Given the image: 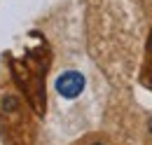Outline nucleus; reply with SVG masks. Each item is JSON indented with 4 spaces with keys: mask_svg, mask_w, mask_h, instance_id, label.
I'll list each match as a JSON object with an SVG mask.
<instances>
[{
    "mask_svg": "<svg viewBox=\"0 0 152 145\" xmlns=\"http://www.w3.org/2000/svg\"><path fill=\"white\" fill-rule=\"evenodd\" d=\"M150 54H148V70H145V80H148V84L152 87V40H150V49H148Z\"/></svg>",
    "mask_w": 152,
    "mask_h": 145,
    "instance_id": "nucleus-4",
    "label": "nucleus"
},
{
    "mask_svg": "<svg viewBox=\"0 0 152 145\" xmlns=\"http://www.w3.org/2000/svg\"><path fill=\"white\" fill-rule=\"evenodd\" d=\"M84 84H87V80H84L82 72L66 70L56 77V94L61 98H66V101H73L84 91Z\"/></svg>",
    "mask_w": 152,
    "mask_h": 145,
    "instance_id": "nucleus-2",
    "label": "nucleus"
},
{
    "mask_svg": "<svg viewBox=\"0 0 152 145\" xmlns=\"http://www.w3.org/2000/svg\"><path fill=\"white\" fill-rule=\"evenodd\" d=\"M14 80L21 84V89L26 91V96L31 98V103L38 110L45 105V72H47V59H42L40 49L26 52L21 61H14L12 66Z\"/></svg>",
    "mask_w": 152,
    "mask_h": 145,
    "instance_id": "nucleus-1",
    "label": "nucleus"
},
{
    "mask_svg": "<svg viewBox=\"0 0 152 145\" xmlns=\"http://www.w3.org/2000/svg\"><path fill=\"white\" fill-rule=\"evenodd\" d=\"M150 129H152V122H150Z\"/></svg>",
    "mask_w": 152,
    "mask_h": 145,
    "instance_id": "nucleus-5",
    "label": "nucleus"
},
{
    "mask_svg": "<svg viewBox=\"0 0 152 145\" xmlns=\"http://www.w3.org/2000/svg\"><path fill=\"white\" fill-rule=\"evenodd\" d=\"M75 145H110V141L105 136H98V133H91V136H84L82 141H77Z\"/></svg>",
    "mask_w": 152,
    "mask_h": 145,
    "instance_id": "nucleus-3",
    "label": "nucleus"
}]
</instances>
